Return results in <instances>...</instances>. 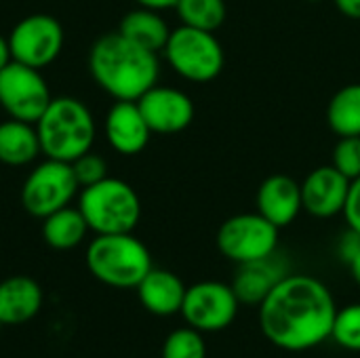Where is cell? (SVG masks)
I'll use <instances>...</instances> for the list:
<instances>
[{
    "label": "cell",
    "mask_w": 360,
    "mask_h": 358,
    "mask_svg": "<svg viewBox=\"0 0 360 358\" xmlns=\"http://www.w3.org/2000/svg\"><path fill=\"white\" fill-rule=\"evenodd\" d=\"M335 312L325 283L308 274H287L259 304V327L276 348L306 352L331 338Z\"/></svg>",
    "instance_id": "cell-1"
},
{
    "label": "cell",
    "mask_w": 360,
    "mask_h": 358,
    "mask_svg": "<svg viewBox=\"0 0 360 358\" xmlns=\"http://www.w3.org/2000/svg\"><path fill=\"white\" fill-rule=\"evenodd\" d=\"M89 70L95 82L116 101H137L158 82L160 74L156 53L133 44L120 32L95 40Z\"/></svg>",
    "instance_id": "cell-2"
},
{
    "label": "cell",
    "mask_w": 360,
    "mask_h": 358,
    "mask_svg": "<svg viewBox=\"0 0 360 358\" xmlns=\"http://www.w3.org/2000/svg\"><path fill=\"white\" fill-rule=\"evenodd\" d=\"M40 148L46 158L74 162L91 152L95 139V120L91 110L74 97L51 99L42 116L36 120Z\"/></svg>",
    "instance_id": "cell-3"
},
{
    "label": "cell",
    "mask_w": 360,
    "mask_h": 358,
    "mask_svg": "<svg viewBox=\"0 0 360 358\" xmlns=\"http://www.w3.org/2000/svg\"><path fill=\"white\" fill-rule=\"evenodd\" d=\"M86 268L101 283L112 289H137L143 276L154 268L148 247L124 234H95L86 247Z\"/></svg>",
    "instance_id": "cell-4"
},
{
    "label": "cell",
    "mask_w": 360,
    "mask_h": 358,
    "mask_svg": "<svg viewBox=\"0 0 360 358\" xmlns=\"http://www.w3.org/2000/svg\"><path fill=\"white\" fill-rule=\"evenodd\" d=\"M78 209L95 234L133 232L141 217V203L133 186L114 177L86 186L78 198Z\"/></svg>",
    "instance_id": "cell-5"
},
{
    "label": "cell",
    "mask_w": 360,
    "mask_h": 358,
    "mask_svg": "<svg viewBox=\"0 0 360 358\" xmlns=\"http://www.w3.org/2000/svg\"><path fill=\"white\" fill-rule=\"evenodd\" d=\"M169 65L190 82L215 80L226 63V53L215 32L179 25L171 30L162 49Z\"/></svg>",
    "instance_id": "cell-6"
},
{
    "label": "cell",
    "mask_w": 360,
    "mask_h": 358,
    "mask_svg": "<svg viewBox=\"0 0 360 358\" xmlns=\"http://www.w3.org/2000/svg\"><path fill=\"white\" fill-rule=\"evenodd\" d=\"M278 230L259 213H240L226 219L217 230L219 253L236 264H249L276 253Z\"/></svg>",
    "instance_id": "cell-7"
},
{
    "label": "cell",
    "mask_w": 360,
    "mask_h": 358,
    "mask_svg": "<svg viewBox=\"0 0 360 358\" xmlns=\"http://www.w3.org/2000/svg\"><path fill=\"white\" fill-rule=\"evenodd\" d=\"M78 188L80 184L74 175L72 162L46 158L27 175L21 188V205L30 215L44 219L68 207Z\"/></svg>",
    "instance_id": "cell-8"
},
{
    "label": "cell",
    "mask_w": 360,
    "mask_h": 358,
    "mask_svg": "<svg viewBox=\"0 0 360 358\" xmlns=\"http://www.w3.org/2000/svg\"><path fill=\"white\" fill-rule=\"evenodd\" d=\"M238 306L240 302L232 285L219 281H200L186 289L179 314L188 327L200 333H217L234 323Z\"/></svg>",
    "instance_id": "cell-9"
},
{
    "label": "cell",
    "mask_w": 360,
    "mask_h": 358,
    "mask_svg": "<svg viewBox=\"0 0 360 358\" xmlns=\"http://www.w3.org/2000/svg\"><path fill=\"white\" fill-rule=\"evenodd\" d=\"M51 99L49 84L40 70L19 61H11L0 70V106L11 118L36 124Z\"/></svg>",
    "instance_id": "cell-10"
},
{
    "label": "cell",
    "mask_w": 360,
    "mask_h": 358,
    "mask_svg": "<svg viewBox=\"0 0 360 358\" xmlns=\"http://www.w3.org/2000/svg\"><path fill=\"white\" fill-rule=\"evenodd\" d=\"M8 44L13 61L40 70L59 57L63 49V27L51 15H27L8 34Z\"/></svg>",
    "instance_id": "cell-11"
},
{
    "label": "cell",
    "mask_w": 360,
    "mask_h": 358,
    "mask_svg": "<svg viewBox=\"0 0 360 358\" xmlns=\"http://www.w3.org/2000/svg\"><path fill=\"white\" fill-rule=\"evenodd\" d=\"M137 106L152 133H181L194 120V101L184 91L173 87L154 84L137 99Z\"/></svg>",
    "instance_id": "cell-12"
},
{
    "label": "cell",
    "mask_w": 360,
    "mask_h": 358,
    "mask_svg": "<svg viewBox=\"0 0 360 358\" xmlns=\"http://www.w3.org/2000/svg\"><path fill=\"white\" fill-rule=\"evenodd\" d=\"M350 179L342 175L333 165H323L302 181L304 211L316 219H331L344 213Z\"/></svg>",
    "instance_id": "cell-13"
},
{
    "label": "cell",
    "mask_w": 360,
    "mask_h": 358,
    "mask_svg": "<svg viewBox=\"0 0 360 358\" xmlns=\"http://www.w3.org/2000/svg\"><path fill=\"white\" fill-rule=\"evenodd\" d=\"M257 213L264 215L276 228L291 226L297 215L304 211L302 203V184L293 177L276 173L264 179L255 196Z\"/></svg>",
    "instance_id": "cell-14"
},
{
    "label": "cell",
    "mask_w": 360,
    "mask_h": 358,
    "mask_svg": "<svg viewBox=\"0 0 360 358\" xmlns=\"http://www.w3.org/2000/svg\"><path fill=\"white\" fill-rule=\"evenodd\" d=\"M150 127L137 101H116L105 116L108 143L124 156H135L146 150L150 141Z\"/></svg>",
    "instance_id": "cell-15"
},
{
    "label": "cell",
    "mask_w": 360,
    "mask_h": 358,
    "mask_svg": "<svg viewBox=\"0 0 360 358\" xmlns=\"http://www.w3.org/2000/svg\"><path fill=\"white\" fill-rule=\"evenodd\" d=\"M287 266L281 257L270 255L257 262L238 264V272L234 276L232 289L240 304L247 306H259L268 293L287 276Z\"/></svg>",
    "instance_id": "cell-16"
},
{
    "label": "cell",
    "mask_w": 360,
    "mask_h": 358,
    "mask_svg": "<svg viewBox=\"0 0 360 358\" xmlns=\"http://www.w3.org/2000/svg\"><path fill=\"white\" fill-rule=\"evenodd\" d=\"M42 289L30 276H8L0 281V325H25L42 308Z\"/></svg>",
    "instance_id": "cell-17"
},
{
    "label": "cell",
    "mask_w": 360,
    "mask_h": 358,
    "mask_svg": "<svg viewBox=\"0 0 360 358\" xmlns=\"http://www.w3.org/2000/svg\"><path fill=\"white\" fill-rule=\"evenodd\" d=\"M184 281L160 268H152L143 281L137 285V298L141 306L154 317H173L181 312V304L186 298Z\"/></svg>",
    "instance_id": "cell-18"
},
{
    "label": "cell",
    "mask_w": 360,
    "mask_h": 358,
    "mask_svg": "<svg viewBox=\"0 0 360 358\" xmlns=\"http://www.w3.org/2000/svg\"><path fill=\"white\" fill-rule=\"evenodd\" d=\"M118 32L131 40L133 44L146 49V51H152V53H158L165 49L167 40H169V34H171V27L169 23L162 19L160 11H152V8H135L131 13H127L118 25Z\"/></svg>",
    "instance_id": "cell-19"
},
{
    "label": "cell",
    "mask_w": 360,
    "mask_h": 358,
    "mask_svg": "<svg viewBox=\"0 0 360 358\" xmlns=\"http://www.w3.org/2000/svg\"><path fill=\"white\" fill-rule=\"evenodd\" d=\"M42 152L36 124L25 120H6L0 124V162L23 167L38 158Z\"/></svg>",
    "instance_id": "cell-20"
},
{
    "label": "cell",
    "mask_w": 360,
    "mask_h": 358,
    "mask_svg": "<svg viewBox=\"0 0 360 358\" xmlns=\"http://www.w3.org/2000/svg\"><path fill=\"white\" fill-rule=\"evenodd\" d=\"M86 232L89 226L78 207L74 209L68 205L42 219V238L49 247L57 251L76 249L86 238Z\"/></svg>",
    "instance_id": "cell-21"
},
{
    "label": "cell",
    "mask_w": 360,
    "mask_h": 358,
    "mask_svg": "<svg viewBox=\"0 0 360 358\" xmlns=\"http://www.w3.org/2000/svg\"><path fill=\"white\" fill-rule=\"evenodd\" d=\"M327 124L340 137H360V82L342 87L331 97Z\"/></svg>",
    "instance_id": "cell-22"
},
{
    "label": "cell",
    "mask_w": 360,
    "mask_h": 358,
    "mask_svg": "<svg viewBox=\"0 0 360 358\" xmlns=\"http://www.w3.org/2000/svg\"><path fill=\"white\" fill-rule=\"evenodd\" d=\"M175 11L184 25L215 32L228 17L226 0H177Z\"/></svg>",
    "instance_id": "cell-23"
},
{
    "label": "cell",
    "mask_w": 360,
    "mask_h": 358,
    "mask_svg": "<svg viewBox=\"0 0 360 358\" xmlns=\"http://www.w3.org/2000/svg\"><path fill=\"white\" fill-rule=\"evenodd\" d=\"M160 358H207L202 333L192 327H179L171 331L162 344Z\"/></svg>",
    "instance_id": "cell-24"
},
{
    "label": "cell",
    "mask_w": 360,
    "mask_h": 358,
    "mask_svg": "<svg viewBox=\"0 0 360 358\" xmlns=\"http://www.w3.org/2000/svg\"><path fill=\"white\" fill-rule=\"evenodd\" d=\"M331 340L350 352H360V304H350L335 312Z\"/></svg>",
    "instance_id": "cell-25"
},
{
    "label": "cell",
    "mask_w": 360,
    "mask_h": 358,
    "mask_svg": "<svg viewBox=\"0 0 360 358\" xmlns=\"http://www.w3.org/2000/svg\"><path fill=\"white\" fill-rule=\"evenodd\" d=\"M331 165L350 181L360 177V137H340Z\"/></svg>",
    "instance_id": "cell-26"
},
{
    "label": "cell",
    "mask_w": 360,
    "mask_h": 358,
    "mask_svg": "<svg viewBox=\"0 0 360 358\" xmlns=\"http://www.w3.org/2000/svg\"><path fill=\"white\" fill-rule=\"evenodd\" d=\"M72 169H74V175H76V179H78V184L82 188L93 186V184L101 181L103 177H108L105 160L99 154H93V152H86V154L78 156L72 162Z\"/></svg>",
    "instance_id": "cell-27"
},
{
    "label": "cell",
    "mask_w": 360,
    "mask_h": 358,
    "mask_svg": "<svg viewBox=\"0 0 360 358\" xmlns=\"http://www.w3.org/2000/svg\"><path fill=\"white\" fill-rule=\"evenodd\" d=\"M344 217H346L348 228L360 234V177L350 181L348 198L344 205Z\"/></svg>",
    "instance_id": "cell-28"
},
{
    "label": "cell",
    "mask_w": 360,
    "mask_h": 358,
    "mask_svg": "<svg viewBox=\"0 0 360 358\" xmlns=\"http://www.w3.org/2000/svg\"><path fill=\"white\" fill-rule=\"evenodd\" d=\"M360 253V234H356L354 230H350L348 228V232L340 238V243H338V255H340V260H344L346 264L350 262V260H354L356 255Z\"/></svg>",
    "instance_id": "cell-29"
},
{
    "label": "cell",
    "mask_w": 360,
    "mask_h": 358,
    "mask_svg": "<svg viewBox=\"0 0 360 358\" xmlns=\"http://www.w3.org/2000/svg\"><path fill=\"white\" fill-rule=\"evenodd\" d=\"M338 11L350 19H360V0H333Z\"/></svg>",
    "instance_id": "cell-30"
},
{
    "label": "cell",
    "mask_w": 360,
    "mask_h": 358,
    "mask_svg": "<svg viewBox=\"0 0 360 358\" xmlns=\"http://www.w3.org/2000/svg\"><path fill=\"white\" fill-rule=\"evenodd\" d=\"M139 6L143 8H152V11H167V8H175L177 0H135Z\"/></svg>",
    "instance_id": "cell-31"
},
{
    "label": "cell",
    "mask_w": 360,
    "mask_h": 358,
    "mask_svg": "<svg viewBox=\"0 0 360 358\" xmlns=\"http://www.w3.org/2000/svg\"><path fill=\"white\" fill-rule=\"evenodd\" d=\"M11 61H13V55H11L8 38H4V36L0 34V70H2V68H6Z\"/></svg>",
    "instance_id": "cell-32"
},
{
    "label": "cell",
    "mask_w": 360,
    "mask_h": 358,
    "mask_svg": "<svg viewBox=\"0 0 360 358\" xmlns=\"http://www.w3.org/2000/svg\"><path fill=\"white\" fill-rule=\"evenodd\" d=\"M348 266H350V274H352V279H354V281L360 285V253L354 257V260H350V262H348Z\"/></svg>",
    "instance_id": "cell-33"
},
{
    "label": "cell",
    "mask_w": 360,
    "mask_h": 358,
    "mask_svg": "<svg viewBox=\"0 0 360 358\" xmlns=\"http://www.w3.org/2000/svg\"><path fill=\"white\" fill-rule=\"evenodd\" d=\"M308 2H321V0H308Z\"/></svg>",
    "instance_id": "cell-34"
},
{
    "label": "cell",
    "mask_w": 360,
    "mask_h": 358,
    "mask_svg": "<svg viewBox=\"0 0 360 358\" xmlns=\"http://www.w3.org/2000/svg\"><path fill=\"white\" fill-rule=\"evenodd\" d=\"M0 327H2V325H0Z\"/></svg>",
    "instance_id": "cell-35"
}]
</instances>
